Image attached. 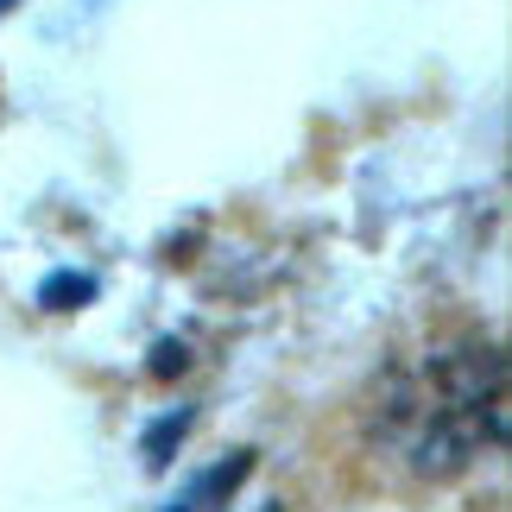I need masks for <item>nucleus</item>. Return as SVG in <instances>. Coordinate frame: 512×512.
<instances>
[{
	"label": "nucleus",
	"instance_id": "nucleus-1",
	"mask_svg": "<svg viewBox=\"0 0 512 512\" xmlns=\"http://www.w3.org/2000/svg\"><path fill=\"white\" fill-rule=\"evenodd\" d=\"M373 443L418 481H456L506 443V354L456 336L392 361L367 405Z\"/></svg>",
	"mask_w": 512,
	"mask_h": 512
},
{
	"label": "nucleus",
	"instance_id": "nucleus-2",
	"mask_svg": "<svg viewBox=\"0 0 512 512\" xmlns=\"http://www.w3.org/2000/svg\"><path fill=\"white\" fill-rule=\"evenodd\" d=\"M95 291L102 285H95L89 272H51V279L38 285V304L45 310H83V304H95Z\"/></svg>",
	"mask_w": 512,
	"mask_h": 512
},
{
	"label": "nucleus",
	"instance_id": "nucleus-3",
	"mask_svg": "<svg viewBox=\"0 0 512 512\" xmlns=\"http://www.w3.org/2000/svg\"><path fill=\"white\" fill-rule=\"evenodd\" d=\"M184 430H190V411H165V418L146 430V468H165L171 449L184 443Z\"/></svg>",
	"mask_w": 512,
	"mask_h": 512
},
{
	"label": "nucleus",
	"instance_id": "nucleus-4",
	"mask_svg": "<svg viewBox=\"0 0 512 512\" xmlns=\"http://www.w3.org/2000/svg\"><path fill=\"white\" fill-rule=\"evenodd\" d=\"M184 342H159V361H152V373H159V380H171V373H184Z\"/></svg>",
	"mask_w": 512,
	"mask_h": 512
},
{
	"label": "nucleus",
	"instance_id": "nucleus-5",
	"mask_svg": "<svg viewBox=\"0 0 512 512\" xmlns=\"http://www.w3.org/2000/svg\"><path fill=\"white\" fill-rule=\"evenodd\" d=\"M165 512H196V506H190V500H171V506H165Z\"/></svg>",
	"mask_w": 512,
	"mask_h": 512
}]
</instances>
